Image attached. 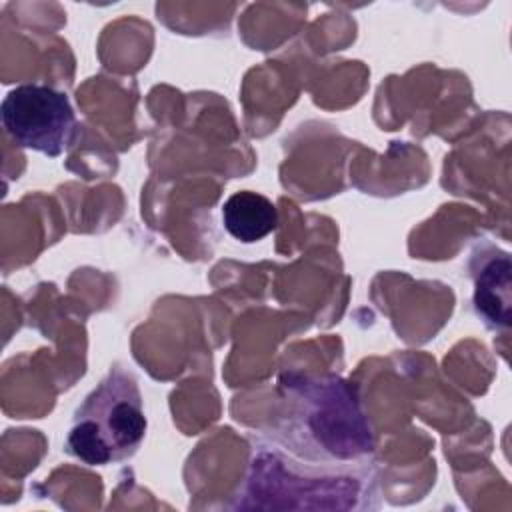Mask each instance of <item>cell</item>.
<instances>
[{
    "label": "cell",
    "instance_id": "3",
    "mask_svg": "<svg viewBox=\"0 0 512 512\" xmlns=\"http://www.w3.org/2000/svg\"><path fill=\"white\" fill-rule=\"evenodd\" d=\"M146 428L138 380L116 366L76 408L66 450L86 466L124 462L138 452Z\"/></svg>",
    "mask_w": 512,
    "mask_h": 512
},
{
    "label": "cell",
    "instance_id": "4",
    "mask_svg": "<svg viewBox=\"0 0 512 512\" xmlns=\"http://www.w3.org/2000/svg\"><path fill=\"white\" fill-rule=\"evenodd\" d=\"M2 126L20 148L56 158L76 140V114L68 96L48 84H20L2 100Z\"/></svg>",
    "mask_w": 512,
    "mask_h": 512
},
{
    "label": "cell",
    "instance_id": "5",
    "mask_svg": "<svg viewBox=\"0 0 512 512\" xmlns=\"http://www.w3.org/2000/svg\"><path fill=\"white\" fill-rule=\"evenodd\" d=\"M468 268L474 282V312L488 330H506L510 326L512 306V266L508 252L492 244L478 246Z\"/></svg>",
    "mask_w": 512,
    "mask_h": 512
},
{
    "label": "cell",
    "instance_id": "2",
    "mask_svg": "<svg viewBox=\"0 0 512 512\" xmlns=\"http://www.w3.org/2000/svg\"><path fill=\"white\" fill-rule=\"evenodd\" d=\"M376 474L370 462L330 466L302 460L278 444L256 442L232 508L374 510Z\"/></svg>",
    "mask_w": 512,
    "mask_h": 512
},
{
    "label": "cell",
    "instance_id": "1",
    "mask_svg": "<svg viewBox=\"0 0 512 512\" xmlns=\"http://www.w3.org/2000/svg\"><path fill=\"white\" fill-rule=\"evenodd\" d=\"M266 438L316 464L368 462L376 448L374 424L358 388L336 374L286 372Z\"/></svg>",
    "mask_w": 512,
    "mask_h": 512
},
{
    "label": "cell",
    "instance_id": "6",
    "mask_svg": "<svg viewBox=\"0 0 512 512\" xmlns=\"http://www.w3.org/2000/svg\"><path fill=\"white\" fill-rule=\"evenodd\" d=\"M222 224L232 238L254 244L276 230L278 210L266 196L240 190L222 204Z\"/></svg>",
    "mask_w": 512,
    "mask_h": 512
}]
</instances>
